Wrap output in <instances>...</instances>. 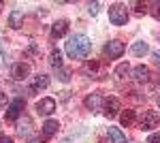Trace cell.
I'll return each mask as SVG.
<instances>
[{
  "label": "cell",
  "instance_id": "1",
  "mask_svg": "<svg viewBox=\"0 0 160 143\" xmlns=\"http://www.w3.org/2000/svg\"><path fill=\"white\" fill-rule=\"evenodd\" d=\"M90 49H92V43L86 34H75L66 43V54L73 60H83L90 54Z\"/></svg>",
  "mask_w": 160,
  "mask_h": 143
},
{
  "label": "cell",
  "instance_id": "2",
  "mask_svg": "<svg viewBox=\"0 0 160 143\" xmlns=\"http://www.w3.org/2000/svg\"><path fill=\"white\" fill-rule=\"evenodd\" d=\"M109 22L113 26H124L128 22V11H126V4L122 2H113L109 7Z\"/></svg>",
  "mask_w": 160,
  "mask_h": 143
},
{
  "label": "cell",
  "instance_id": "3",
  "mask_svg": "<svg viewBox=\"0 0 160 143\" xmlns=\"http://www.w3.org/2000/svg\"><path fill=\"white\" fill-rule=\"evenodd\" d=\"M160 124V113L158 111H143L139 118V128L141 130H154Z\"/></svg>",
  "mask_w": 160,
  "mask_h": 143
},
{
  "label": "cell",
  "instance_id": "4",
  "mask_svg": "<svg viewBox=\"0 0 160 143\" xmlns=\"http://www.w3.org/2000/svg\"><path fill=\"white\" fill-rule=\"evenodd\" d=\"M105 56L109 60H118V58H122L124 56V51H126V45H124L122 41H109L107 45H105Z\"/></svg>",
  "mask_w": 160,
  "mask_h": 143
},
{
  "label": "cell",
  "instance_id": "5",
  "mask_svg": "<svg viewBox=\"0 0 160 143\" xmlns=\"http://www.w3.org/2000/svg\"><path fill=\"white\" fill-rule=\"evenodd\" d=\"M11 77L15 81H24L30 77V64H26V62H15L11 69Z\"/></svg>",
  "mask_w": 160,
  "mask_h": 143
},
{
  "label": "cell",
  "instance_id": "6",
  "mask_svg": "<svg viewBox=\"0 0 160 143\" xmlns=\"http://www.w3.org/2000/svg\"><path fill=\"white\" fill-rule=\"evenodd\" d=\"M24 98H15V100H11L9 103V107H7V120H11V122H15V120H19V113L24 111Z\"/></svg>",
  "mask_w": 160,
  "mask_h": 143
},
{
  "label": "cell",
  "instance_id": "7",
  "mask_svg": "<svg viewBox=\"0 0 160 143\" xmlns=\"http://www.w3.org/2000/svg\"><path fill=\"white\" fill-rule=\"evenodd\" d=\"M83 105H86V109H88V111L96 113V111H100V109H102V105H105V103H102V96L94 92V94H88V96H86Z\"/></svg>",
  "mask_w": 160,
  "mask_h": 143
},
{
  "label": "cell",
  "instance_id": "8",
  "mask_svg": "<svg viewBox=\"0 0 160 143\" xmlns=\"http://www.w3.org/2000/svg\"><path fill=\"white\" fill-rule=\"evenodd\" d=\"M56 111V100L53 98H41L37 103V113L38 115H51Z\"/></svg>",
  "mask_w": 160,
  "mask_h": 143
},
{
  "label": "cell",
  "instance_id": "9",
  "mask_svg": "<svg viewBox=\"0 0 160 143\" xmlns=\"http://www.w3.org/2000/svg\"><path fill=\"white\" fill-rule=\"evenodd\" d=\"M45 88H49V75H45V73L34 75V77H32V85H30V90L37 92V90H45Z\"/></svg>",
  "mask_w": 160,
  "mask_h": 143
},
{
  "label": "cell",
  "instance_id": "10",
  "mask_svg": "<svg viewBox=\"0 0 160 143\" xmlns=\"http://www.w3.org/2000/svg\"><path fill=\"white\" fill-rule=\"evenodd\" d=\"M118 111H120V100H118L115 96H109V98L105 100V111H102V113H105L107 118H115Z\"/></svg>",
  "mask_w": 160,
  "mask_h": 143
},
{
  "label": "cell",
  "instance_id": "11",
  "mask_svg": "<svg viewBox=\"0 0 160 143\" xmlns=\"http://www.w3.org/2000/svg\"><path fill=\"white\" fill-rule=\"evenodd\" d=\"M66 32H68V22L66 19H58L51 26V38H62V36H66Z\"/></svg>",
  "mask_w": 160,
  "mask_h": 143
},
{
  "label": "cell",
  "instance_id": "12",
  "mask_svg": "<svg viewBox=\"0 0 160 143\" xmlns=\"http://www.w3.org/2000/svg\"><path fill=\"white\" fill-rule=\"evenodd\" d=\"M149 77H152V75H149V69H148V66H143V64H141V66L132 69V79H135L137 84H148Z\"/></svg>",
  "mask_w": 160,
  "mask_h": 143
},
{
  "label": "cell",
  "instance_id": "13",
  "mask_svg": "<svg viewBox=\"0 0 160 143\" xmlns=\"http://www.w3.org/2000/svg\"><path fill=\"white\" fill-rule=\"evenodd\" d=\"M60 128V124H58V120H47L45 124H43V139H51L56 132Z\"/></svg>",
  "mask_w": 160,
  "mask_h": 143
},
{
  "label": "cell",
  "instance_id": "14",
  "mask_svg": "<svg viewBox=\"0 0 160 143\" xmlns=\"http://www.w3.org/2000/svg\"><path fill=\"white\" fill-rule=\"evenodd\" d=\"M9 26H11L13 30H17V28H22L24 26V13L22 11H11V15H9Z\"/></svg>",
  "mask_w": 160,
  "mask_h": 143
},
{
  "label": "cell",
  "instance_id": "15",
  "mask_svg": "<svg viewBox=\"0 0 160 143\" xmlns=\"http://www.w3.org/2000/svg\"><path fill=\"white\" fill-rule=\"evenodd\" d=\"M130 51H132V56H137V58H143V56H145V54L149 51V47H148V43H143V41H137V43H132Z\"/></svg>",
  "mask_w": 160,
  "mask_h": 143
},
{
  "label": "cell",
  "instance_id": "16",
  "mask_svg": "<svg viewBox=\"0 0 160 143\" xmlns=\"http://www.w3.org/2000/svg\"><path fill=\"white\" fill-rule=\"evenodd\" d=\"M30 128H32V120L28 118V115H24L22 120H17V132H19V135H28Z\"/></svg>",
  "mask_w": 160,
  "mask_h": 143
},
{
  "label": "cell",
  "instance_id": "17",
  "mask_svg": "<svg viewBox=\"0 0 160 143\" xmlns=\"http://www.w3.org/2000/svg\"><path fill=\"white\" fill-rule=\"evenodd\" d=\"M135 120H137L135 118V111H132V109H126L122 115H120V124L128 128V126H132V124H135Z\"/></svg>",
  "mask_w": 160,
  "mask_h": 143
},
{
  "label": "cell",
  "instance_id": "18",
  "mask_svg": "<svg viewBox=\"0 0 160 143\" xmlns=\"http://www.w3.org/2000/svg\"><path fill=\"white\" fill-rule=\"evenodd\" d=\"M107 135H109L111 143H128V141H126V137H124V132L120 130V128H109Z\"/></svg>",
  "mask_w": 160,
  "mask_h": 143
},
{
  "label": "cell",
  "instance_id": "19",
  "mask_svg": "<svg viewBox=\"0 0 160 143\" xmlns=\"http://www.w3.org/2000/svg\"><path fill=\"white\" fill-rule=\"evenodd\" d=\"M49 64L58 71V69H62V51L60 49H51L49 54Z\"/></svg>",
  "mask_w": 160,
  "mask_h": 143
},
{
  "label": "cell",
  "instance_id": "20",
  "mask_svg": "<svg viewBox=\"0 0 160 143\" xmlns=\"http://www.w3.org/2000/svg\"><path fill=\"white\" fill-rule=\"evenodd\" d=\"M98 69H100V64L96 62V60H92V62H88L86 66H83V73L92 75V77H98Z\"/></svg>",
  "mask_w": 160,
  "mask_h": 143
},
{
  "label": "cell",
  "instance_id": "21",
  "mask_svg": "<svg viewBox=\"0 0 160 143\" xmlns=\"http://www.w3.org/2000/svg\"><path fill=\"white\" fill-rule=\"evenodd\" d=\"M115 75H118V79H126V77L130 75V64H128V62H122V64L115 69Z\"/></svg>",
  "mask_w": 160,
  "mask_h": 143
},
{
  "label": "cell",
  "instance_id": "22",
  "mask_svg": "<svg viewBox=\"0 0 160 143\" xmlns=\"http://www.w3.org/2000/svg\"><path fill=\"white\" fill-rule=\"evenodd\" d=\"M71 75H73L71 69H58V79H60V81H68Z\"/></svg>",
  "mask_w": 160,
  "mask_h": 143
},
{
  "label": "cell",
  "instance_id": "23",
  "mask_svg": "<svg viewBox=\"0 0 160 143\" xmlns=\"http://www.w3.org/2000/svg\"><path fill=\"white\" fill-rule=\"evenodd\" d=\"M98 9H100V2H90V4H88V13H90V15H96Z\"/></svg>",
  "mask_w": 160,
  "mask_h": 143
},
{
  "label": "cell",
  "instance_id": "24",
  "mask_svg": "<svg viewBox=\"0 0 160 143\" xmlns=\"http://www.w3.org/2000/svg\"><path fill=\"white\" fill-rule=\"evenodd\" d=\"M152 15L154 19H160V2H152Z\"/></svg>",
  "mask_w": 160,
  "mask_h": 143
},
{
  "label": "cell",
  "instance_id": "25",
  "mask_svg": "<svg viewBox=\"0 0 160 143\" xmlns=\"http://www.w3.org/2000/svg\"><path fill=\"white\" fill-rule=\"evenodd\" d=\"M132 7L137 13H148V4H143V2H132Z\"/></svg>",
  "mask_w": 160,
  "mask_h": 143
},
{
  "label": "cell",
  "instance_id": "26",
  "mask_svg": "<svg viewBox=\"0 0 160 143\" xmlns=\"http://www.w3.org/2000/svg\"><path fill=\"white\" fill-rule=\"evenodd\" d=\"M0 143H13V137L4 135V132H0Z\"/></svg>",
  "mask_w": 160,
  "mask_h": 143
},
{
  "label": "cell",
  "instance_id": "27",
  "mask_svg": "<svg viewBox=\"0 0 160 143\" xmlns=\"http://www.w3.org/2000/svg\"><path fill=\"white\" fill-rule=\"evenodd\" d=\"M7 103H9L7 94H4V92H0V109H2V107H7Z\"/></svg>",
  "mask_w": 160,
  "mask_h": 143
},
{
  "label": "cell",
  "instance_id": "28",
  "mask_svg": "<svg viewBox=\"0 0 160 143\" xmlns=\"http://www.w3.org/2000/svg\"><path fill=\"white\" fill-rule=\"evenodd\" d=\"M148 143H160V132H156V135H152L148 139Z\"/></svg>",
  "mask_w": 160,
  "mask_h": 143
},
{
  "label": "cell",
  "instance_id": "29",
  "mask_svg": "<svg viewBox=\"0 0 160 143\" xmlns=\"http://www.w3.org/2000/svg\"><path fill=\"white\" fill-rule=\"evenodd\" d=\"M154 62L160 66V51H154Z\"/></svg>",
  "mask_w": 160,
  "mask_h": 143
},
{
  "label": "cell",
  "instance_id": "30",
  "mask_svg": "<svg viewBox=\"0 0 160 143\" xmlns=\"http://www.w3.org/2000/svg\"><path fill=\"white\" fill-rule=\"evenodd\" d=\"M28 143H43L41 139H32V141H28Z\"/></svg>",
  "mask_w": 160,
  "mask_h": 143
},
{
  "label": "cell",
  "instance_id": "31",
  "mask_svg": "<svg viewBox=\"0 0 160 143\" xmlns=\"http://www.w3.org/2000/svg\"><path fill=\"white\" fill-rule=\"evenodd\" d=\"M158 107H160V94H158Z\"/></svg>",
  "mask_w": 160,
  "mask_h": 143
},
{
  "label": "cell",
  "instance_id": "32",
  "mask_svg": "<svg viewBox=\"0 0 160 143\" xmlns=\"http://www.w3.org/2000/svg\"><path fill=\"white\" fill-rule=\"evenodd\" d=\"M0 7H2V2H0Z\"/></svg>",
  "mask_w": 160,
  "mask_h": 143
}]
</instances>
